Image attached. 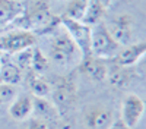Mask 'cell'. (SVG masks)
I'll return each instance as SVG.
<instances>
[{
    "mask_svg": "<svg viewBox=\"0 0 146 129\" xmlns=\"http://www.w3.org/2000/svg\"><path fill=\"white\" fill-rule=\"evenodd\" d=\"M15 23L19 27V29L23 31H41V29H51L54 25H60V18L53 16L48 5L44 0H38L34 3L28 12L23 13L15 21Z\"/></svg>",
    "mask_w": 146,
    "mask_h": 129,
    "instance_id": "6da1fadb",
    "label": "cell"
},
{
    "mask_svg": "<svg viewBox=\"0 0 146 129\" xmlns=\"http://www.w3.org/2000/svg\"><path fill=\"white\" fill-rule=\"evenodd\" d=\"M121 45L111 37L105 23L100 22L91 28V54L98 59H113Z\"/></svg>",
    "mask_w": 146,
    "mask_h": 129,
    "instance_id": "7a4b0ae2",
    "label": "cell"
},
{
    "mask_svg": "<svg viewBox=\"0 0 146 129\" xmlns=\"http://www.w3.org/2000/svg\"><path fill=\"white\" fill-rule=\"evenodd\" d=\"M50 59L60 65V66H67L73 62H78L76 59H82V54L78 49V45L73 43V40L69 37L66 32L63 34H57L53 38L50 44V53H48Z\"/></svg>",
    "mask_w": 146,
    "mask_h": 129,
    "instance_id": "3957f363",
    "label": "cell"
},
{
    "mask_svg": "<svg viewBox=\"0 0 146 129\" xmlns=\"http://www.w3.org/2000/svg\"><path fill=\"white\" fill-rule=\"evenodd\" d=\"M60 25L66 29V34L78 45L82 54V59L91 54V28L89 25L83 23L82 21L70 19L66 16L60 18Z\"/></svg>",
    "mask_w": 146,
    "mask_h": 129,
    "instance_id": "277c9868",
    "label": "cell"
},
{
    "mask_svg": "<svg viewBox=\"0 0 146 129\" xmlns=\"http://www.w3.org/2000/svg\"><path fill=\"white\" fill-rule=\"evenodd\" d=\"M110 31L111 37L123 47L133 43V35H135V19L129 13H118L115 15L108 25H105Z\"/></svg>",
    "mask_w": 146,
    "mask_h": 129,
    "instance_id": "5b68a950",
    "label": "cell"
},
{
    "mask_svg": "<svg viewBox=\"0 0 146 129\" xmlns=\"http://www.w3.org/2000/svg\"><path fill=\"white\" fill-rule=\"evenodd\" d=\"M36 38L34 32L16 29L10 31L5 35H0V51L9 54H16L22 50H27L29 47H34Z\"/></svg>",
    "mask_w": 146,
    "mask_h": 129,
    "instance_id": "8992f818",
    "label": "cell"
},
{
    "mask_svg": "<svg viewBox=\"0 0 146 129\" xmlns=\"http://www.w3.org/2000/svg\"><path fill=\"white\" fill-rule=\"evenodd\" d=\"M143 113H145L143 100L136 94H130L123 100V104H121V123L129 129H135L139 125Z\"/></svg>",
    "mask_w": 146,
    "mask_h": 129,
    "instance_id": "52a82bcc",
    "label": "cell"
},
{
    "mask_svg": "<svg viewBox=\"0 0 146 129\" xmlns=\"http://www.w3.org/2000/svg\"><path fill=\"white\" fill-rule=\"evenodd\" d=\"M83 120L88 129H111L114 123V114L104 106H91L85 112Z\"/></svg>",
    "mask_w": 146,
    "mask_h": 129,
    "instance_id": "ba28073f",
    "label": "cell"
},
{
    "mask_svg": "<svg viewBox=\"0 0 146 129\" xmlns=\"http://www.w3.org/2000/svg\"><path fill=\"white\" fill-rule=\"evenodd\" d=\"M145 54H146V43L145 41L131 43L129 45H123L118 50V53L113 59H110V60H113V63L118 65V66L131 68V66H135Z\"/></svg>",
    "mask_w": 146,
    "mask_h": 129,
    "instance_id": "9c48e42d",
    "label": "cell"
},
{
    "mask_svg": "<svg viewBox=\"0 0 146 129\" xmlns=\"http://www.w3.org/2000/svg\"><path fill=\"white\" fill-rule=\"evenodd\" d=\"M78 69H79V72H82L83 75H86L89 79H92L95 82H101V81L107 79L108 66L102 62V59H98L92 54L80 59Z\"/></svg>",
    "mask_w": 146,
    "mask_h": 129,
    "instance_id": "30bf717a",
    "label": "cell"
},
{
    "mask_svg": "<svg viewBox=\"0 0 146 129\" xmlns=\"http://www.w3.org/2000/svg\"><path fill=\"white\" fill-rule=\"evenodd\" d=\"M23 12L22 2L18 0H0V25H6V23L15 22Z\"/></svg>",
    "mask_w": 146,
    "mask_h": 129,
    "instance_id": "8fae6325",
    "label": "cell"
},
{
    "mask_svg": "<svg viewBox=\"0 0 146 129\" xmlns=\"http://www.w3.org/2000/svg\"><path fill=\"white\" fill-rule=\"evenodd\" d=\"M9 116L15 120H25L32 114V97L21 96L9 104Z\"/></svg>",
    "mask_w": 146,
    "mask_h": 129,
    "instance_id": "7c38bea8",
    "label": "cell"
},
{
    "mask_svg": "<svg viewBox=\"0 0 146 129\" xmlns=\"http://www.w3.org/2000/svg\"><path fill=\"white\" fill-rule=\"evenodd\" d=\"M51 92L54 96V101L58 109H69L73 100H75V87H73L70 81H66V79L57 84L56 90Z\"/></svg>",
    "mask_w": 146,
    "mask_h": 129,
    "instance_id": "4fadbf2b",
    "label": "cell"
},
{
    "mask_svg": "<svg viewBox=\"0 0 146 129\" xmlns=\"http://www.w3.org/2000/svg\"><path fill=\"white\" fill-rule=\"evenodd\" d=\"M27 82H28V87L34 97L47 98V96H50L53 91V87L50 85V82L45 78H42V75H38V74L32 72V70H29L27 75Z\"/></svg>",
    "mask_w": 146,
    "mask_h": 129,
    "instance_id": "5bb4252c",
    "label": "cell"
},
{
    "mask_svg": "<svg viewBox=\"0 0 146 129\" xmlns=\"http://www.w3.org/2000/svg\"><path fill=\"white\" fill-rule=\"evenodd\" d=\"M107 78L110 79V82L117 87V88H127L130 85L131 81V74H130V68H124V66H118L114 65L111 68L107 69Z\"/></svg>",
    "mask_w": 146,
    "mask_h": 129,
    "instance_id": "9a60e30c",
    "label": "cell"
},
{
    "mask_svg": "<svg viewBox=\"0 0 146 129\" xmlns=\"http://www.w3.org/2000/svg\"><path fill=\"white\" fill-rule=\"evenodd\" d=\"M105 9H107V6L104 5L102 0H89L88 7L85 10V15L82 18V22L89 27H94L96 23H100L105 13Z\"/></svg>",
    "mask_w": 146,
    "mask_h": 129,
    "instance_id": "2e32d148",
    "label": "cell"
},
{
    "mask_svg": "<svg viewBox=\"0 0 146 129\" xmlns=\"http://www.w3.org/2000/svg\"><path fill=\"white\" fill-rule=\"evenodd\" d=\"M0 81H2L3 84H9V85H15L16 87L22 81V70L15 63H3L2 62Z\"/></svg>",
    "mask_w": 146,
    "mask_h": 129,
    "instance_id": "e0dca14e",
    "label": "cell"
},
{
    "mask_svg": "<svg viewBox=\"0 0 146 129\" xmlns=\"http://www.w3.org/2000/svg\"><path fill=\"white\" fill-rule=\"evenodd\" d=\"M50 66V59H48L40 49L36 47H32V51H31V63H29V68L32 72L38 74V75H42L45 70Z\"/></svg>",
    "mask_w": 146,
    "mask_h": 129,
    "instance_id": "ac0fdd59",
    "label": "cell"
},
{
    "mask_svg": "<svg viewBox=\"0 0 146 129\" xmlns=\"http://www.w3.org/2000/svg\"><path fill=\"white\" fill-rule=\"evenodd\" d=\"M88 2L89 0H72V2H69L63 16L70 18V19H76V21H82L85 10L88 7Z\"/></svg>",
    "mask_w": 146,
    "mask_h": 129,
    "instance_id": "d6986e66",
    "label": "cell"
},
{
    "mask_svg": "<svg viewBox=\"0 0 146 129\" xmlns=\"http://www.w3.org/2000/svg\"><path fill=\"white\" fill-rule=\"evenodd\" d=\"M54 110L53 104L48 101L47 98L42 97H32V113H36L41 116L40 119H45L48 114H51Z\"/></svg>",
    "mask_w": 146,
    "mask_h": 129,
    "instance_id": "ffe728a7",
    "label": "cell"
},
{
    "mask_svg": "<svg viewBox=\"0 0 146 129\" xmlns=\"http://www.w3.org/2000/svg\"><path fill=\"white\" fill-rule=\"evenodd\" d=\"M16 87L15 85H9L0 82V107H3L6 104H10L16 98Z\"/></svg>",
    "mask_w": 146,
    "mask_h": 129,
    "instance_id": "44dd1931",
    "label": "cell"
},
{
    "mask_svg": "<svg viewBox=\"0 0 146 129\" xmlns=\"http://www.w3.org/2000/svg\"><path fill=\"white\" fill-rule=\"evenodd\" d=\"M31 51H32V47L27 50H22L19 53H16V66L21 69V70H27L29 69V63H31Z\"/></svg>",
    "mask_w": 146,
    "mask_h": 129,
    "instance_id": "7402d4cb",
    "label": "cell"
},
{
    "mask_svg": "<svg viewBox=\"0 0 146 129\" xmlns=\"http://www.w3.org/2000/svg\"><path fill=\"white\" fill-rule=\"evenodd\" d=\"M28 129H50V125L47 123L45 119H40V117H34L29 120V128Z\"/></svg>",
    "mask_w": 146,
    "mask_h": 129,
    "instance_id": "603a6c76",
    "label": "cell"
},
{
    "mask_svg": "<svg viewBox=\"0 0 146 129\" xmlns=\"http://www.w3.org/2000/svg\"><path fill=\"white\" fill-rule=\"evenodd\" d=\"M0 69H2V60H0Z\"/></svg>",
    "mask_w": 146,
    "mask_h": 129,
    "instance_id": "cb8c5ba5",
    "label": "cell"
},
{
    "mask_svg": "<svg viewBox=\"0 0 146 129\" xmlns=\"http://www.w3.org/2000/svg\"><path fill=\"white\" fill-rule=\"evenodd\" d=\"M57 2H62V0H57Z\"/></svg>",
    "mask_w": 146,
    "mask_h": 129,
    "instance_id": "d4e9b609",
    "label": "cell"
},
{
    "mask_svg": "<svg viewBox=\"0 0 146 129\" xmlns=\"http://www.w3.org/2000/svg\"><path fill=\"white\" fill-rule=\"evenodd\" d=\"M18 2H21V0H18Z\"/></svg>",
    "mask_w": 146,
    "mask_h": 129,
    "instance_id": "484cf974",
    "label": "cell"
}]
</instances>
